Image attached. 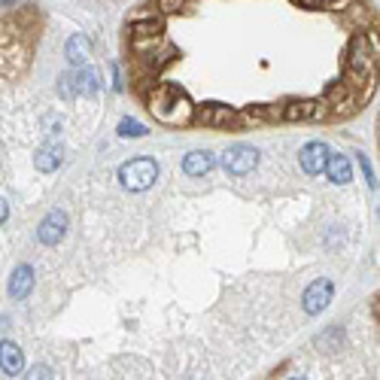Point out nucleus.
<instances>
[{"label":"nucleus","instance_id":"13","mask_svg":"<svg viewBox=\"0 0 380 380\" xmlns=\"http://www.w3.org/2000/svg\"><path fill=\"white\" fill-rule=\"evenodd\" d=\"M198 119L204 122V125H210V128H222V125H231L234 122V113L228 107H222V104H207L198 113Z\"/></svg>","mask_w":380,"mask_h":380},{"label":"nucleus","instance_id":"8","mask_svg":"<svg viewBox=\"0 0 380 380\" xmlns=\"http://www.w3.org/2000/svg\"><path fill=\"white\" fill-rule=\"evenodd\" d=\"M323 116H326V107L317 104V100H292V104H286V109H283V119H289V122L323 119Z\"/></svg>","mask_w":380,"mask_h":380},{"label":"nucleus","instance_id":"20","mask_svg":"<svg viewBox=\"0 0 380 380\" xmlns=\"http://www.w3.org/2000/svg\"><path fill=\"white\" fill-rule=\"evenodd\" d=\"M31 377H52V374H49V368H46V365H40V368H33V371H31Z\"/></svg>","mask_w":380,"mask_h":380},{"label":"nucleus","instance_id":"6","mask_svg":"<svg viewBox=\"0 0 380 380\" xmlns=\"http://www.w3.org/2000/svg\"><path fill=\"white\" fill-rule=\"evenodd\" d=\"M64 231H67V216L61 210H52V213L40 222L37 238H40V243H46V247H55V243L64 238Z\"/></svg>","mask_w":380,"mask_h":380},{"label":"nucleus","instance_id":"9","mask_svg":"<svg viewBox=\"0 0 380 380\" xmlns=\"http://www.w3.org/2000/svg\"><path fill=\"white\" fill-rule=\"evenodd\" d=\"M323 171L328 174V180L337 183V185H347L353 180V165H350L347 155H332V152H328Z\"/></svg>","mask_w":380,"mask_h":380},{"label":"nucleus","instance_id":"5","mask_svg":"<svg viewBox=\"0 0 380 380\" xmlns=\"http://www.w3.org/2000/svg\"><path fill=\"white\" fill-rule=\"evenodd\" d=\"M335 295V286L328 280H317L307 286V292H304V310H307L310 317L314 314H323V310L328 307V301H332Z\"/></svg>","mask_w":380,"mask_h":380},{"label":"nucleus","instance_id":"14","mask_svg":"<svg viewBox=\"0 0 380 380\" xmlns=\"http://www.w3.org/2000/svg\"><path fill=\"white\" fill-rule=\"evenodd\" d=\"M67 79H70L73 82V91H76V95H95V91H98V73L95 70H89V67H82V70H76V73H70V76H67Z\"/></svg>","mask_w":380,"mask_h":380},{"label":"nucleus","instance_id":"2","mask_svg":"<svg viewBox=\"0 0 380 380\" xmlns=\"http://www.w3.org/2000/svg\"><path fill=\"white\" fill-rule=\"evenodd\" d=\"M158 176V165L152 158H134L119 167V180L128 192H146Z\"/></svg>","mask_w":380,"mask_h":380},{"label":"nucleus","instance_id":"1","mask_svg":"<svg viewBox=\"0 0 380 380\" xmlns=\"http://www.w3.org/2000/svg\"><path fill=\"white\" fill-rule=\"evenodd\" d=\"M149 109H152V116H155L158 122H165V125H185L192 116H195L192 100L174 86H158L155 91H152Z\"/></svg>","mask_w":380,"mask_h":380},{"label":"nucleus","instance_id":"15","mask_svg":"<svg viewBox=\"0 0 380 380\" xmlns=\"http://www.w3.org/2000/svg\"><path fill=\"white\" fill-rule=\"evenodd\" d=\"M33 165H37V171H43V174L55 171V167L61 165V146H58V143H49V146H43L37 155H33Z\"/></svg>","mask_w":380,"mask_h":380},{"label":"nucleus","instance_id":"22","mask_svg":"<svg viewBox=\"0 0 380 380\" xmlns=\"http://www.w3.org/2000/svg\"><path fill=\"white\" fill-rule=\"evenodd\" d=\"M0 3H13V0H0Z\"/></svg>","mask_w":380,"mask_h":380},{"label":"nucleus","instance_id":"3","mask_svg":"<svg viewBox=\"0 0 380 380\" xmlns=\"http://www.w3.org/2000/svg\"><path fill=\"white\" fill-rule=\"evenodd\" d=\"M259 165V152L252 149V146H231L222 155V167L231 176H243V174H250L252 167Z\"/></svg>","mask_w":380,"mask_h":380},{"label":"nucleus","instance_id":"11","mask_svg":"<svg viewBox=\"0 0 380 380\" xmlns=\"http://www.w3.org/2000/svg\"><path fill=\"white\" fill-rule=\"evenodd\" d=\"M31 289H33V268L31 265H19L13 271V277H10V298L22 301Z\"/></svg>","mask_w":380,"mask_h":380},{"label":"nucleus","instance_id":"17","mask_svg":"<svg viewBox=\"0 0 380 380\" xmlns=\"http://www.w3.org/2000/svg\"><path fill=\"white\" fill-rule=\"evenodd\" d=\"M158 31H162V24H158L155 19H149V22H134V33H137V37L158 40Z\"/></svg>","mask_w":380,"mask_h":380},{"label":"nucleus","instance_id":"12","mask_svg":"<svg viewBox=\"0 0 380 380\" xmlns=\"http://www.w3.org/2000/svg\"><path fill=\"white\" fill-rule=\"evenodd\" d=\"M22 368H24L22 350L15 347L13 341H3V344H0V371H3V374H10V377H15Z\"/></svg>","mask_w":380,"mask_h":380},{"label":"nucleus","instance_id":"18","mask_svg":"<svg viewBox=\"0 0 380 380\" xmlns=\"http://www.w3.org/2000/svg\"><path fill=\"white\" fill-rule=\"evenodd\" d=\"M119 134L122 137H143L146 128H143L140 122H134V119H125V122H119Z\"/></svg>","mask_w":380,"mask_h":380},{"label":"nucleus","instance_id":"19","mask_svg":"<svg viewBox=\"0 0 380 380\" xmlns=\"http://www.w3.org/2000/svg\"><path fill=\"white\" fill-rule=\"evenodd\" d=\"M304 3H307V6H319V10H323V6H326V10H332V6H344L347 0H304Z\"/></svg>","mask_w":380,"mask_h":380},{"label":"nucleus","instance_id":"16","mask_svg":"<svg viewBox=\"0 0 380 380\" xmlns=\"http://www.w3.org/2000/svg\"><path fill=\"white\" fill-rule=\"evenodd\" d=\"M89 52H91V46H89V40L82 37V33H76V37H70V43H67V58H70V64H86L89 61Z\"/></svg>","mask_w":380,"mask_h":380},{"label":"nucleus","instance_id":"4","mask_svg":"<svg viewBox=\"0 0 380 380\" xmlns=\"http://www.w3.org/2000/svg\"><path fill=\"white\" fill-rule=\"evenodd\" d=\"M350 67L362 76H371L377 67V49L368 43L365 37H356L353 40V49H350Z\"/></svg>","mask_w":380,"mask_h":380},{"label":"nucleus","instance_id":"10","mask_svg":"<svg viewBox=\"0 0 380 380\" xmlns=\"http://www.w3.org/2000/svg\"><path fill=\"white\" fill-rule=\"evenodd\" d=\"M213 165H216V158H213V152H207V149L189 152V155L183 158V171L189 176H204L213 171Z\"/></svg>","mask_w":380,"mask_h":380},{"label":"nucleus","instance_id":"7","mask_svg":"<svg viewBox=\"0 0 380 380\" xmlns=\"http://www.w3.org/2000/svg\"><path fill=\"white\" fill-rule=\"evenodd\" d=\"M326 158H328V146H326V143H307V146L301 149V167H304V174H310V176L323 174Z\"/></svg>","mask_w":380,"mask_h":380},{"label":"nucleus","instance_id":"21","mask_svg":"<svg viewBox=\"0 0 380 380\" xmlns=\"http://www.w3.org/2000/svg\"><path fill=\"white\" fill-rule=\"evenodd\" d=\"M6 216H10V207H6V201H0V225L6 222Z\"/></svg>","mask_w":380,"mask_h":380}]
</instances>
